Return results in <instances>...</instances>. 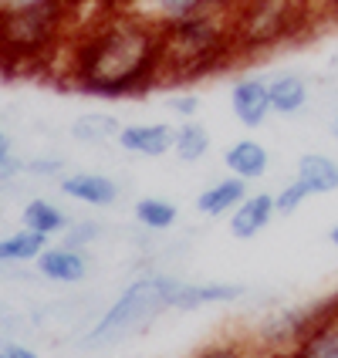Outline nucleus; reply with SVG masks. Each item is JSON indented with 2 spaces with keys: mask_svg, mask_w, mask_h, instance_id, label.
<instances>
[{
  "mask_svg": "<svg viewBox=\"0 0 338 358\" xmlns=\"http://www.w3.org/2000/svg\"><path fill=\"white\" fill-rule=\"evenodd\" d=\"M55 78L88 99H142L166 85L162 27L132 7L81 17Z\"/></svg>",
  "mask_w": 338,
  "mask_h": 358,
  "instance_id": "obj_1",
  "label": "nucleus"
},
{
  "mask_svg": "<svg viewBox=\"0 0 338 358\" xmlns=\"http://www.w3.org/2000/svg\"><path fill=\"white\" fill-rule=\"evenodd\" d=\"M78 14L64 0L0 10V75H58Z\"/></svg>",
  "mask_w": 338,
  "mask_h": 358,
  "instance_id": "obj_2",
  "label": "nucleus"
},
{
  "mask_svg": "<svg viewBox=\"0 0 338 358\" xmlns=\"http://www.w3.org/2000/svg\"><path fill=\"white\" fill-rule=\"evenodd\" d=\"M166 85H193L213 78L240 61L230 14H199L162 27Z\"/></svg>",
  "mask_w": 338,
  "mask_h": 358,
  "instance_id": "obj_3",
  "label": "nucleus"
},
{
  "mask_svg": "<svg viewBox=\"0 0 338 358\" xmlns=\"http://www.w3.org/2000/svg\"><path fill=\"white\" fill-rule=\"evenodd\" d=\"M183 287L179 274L169 271H146L136 280H129L119 291V298L112 301L99 321L81 335V348H112L119 341L142 335L149 324H156L162 315L176 311V294Z\"/></svg>",
  "mask_w": 338,
  "mask_h": 358,
  "instance_id": "obj_4",
  "label": "nucleus"
},
{
  "mask_svg": "<svg viewBox=\"0 0 338 358\" xmlns=\"http://www.w3.org/2000/svg\"><path fill=\"white\" fill-rule=\"evenodd\" d=\"M240 58H258L328 27L318 0H237L230 10Z\"/></svg>",
  "mask_w": 338,
  "mask_h": 358,
  "instance_id": "obj_5",
  "label": "nucleus"
},
{
  "mask_svg": "<svg viewBox=\"0 0 338 358\" xmlns=\"http://www.w3.org/2000/svg\"><path fill=\"white\" fill-rule=\"evenodd\" d=\"M230 112L240 129L258 132L271 122V92H267V71H244L230 81Z\"/></svg>",
  "mask_w": 338,
  "mask_h": 358,
  "instance_id": "obj_6",
  "label": "nucleus"
},
{
  "mask_svg": "<svg viewBox=\"0 0 338 358\" xmlns=\"http://www.w3.org/2000/svg\"><path fill=\"white\" fill-rule=\"evenodd\" d=\"M274 358H338V301L315 308L311 324L298 335L295 345H288Z\"/></svg>",
  "mask_w": 338,
  "mask_h": 358,
  "instance_id": "obj_7",
  "label": "nucleus"
},
{
  "mask_svg": "<svg viewBox=\"0 0 338 358\" xmlns=\"http://www.w3.org/2000/svg\"><path fill=\"white\" fill-rule=\"evenodd\" d=\"M129 7L156 27H169L199 14H230L237 0H129Z\"/></svg>",
  "mask_w": 338,
  "mask_h": 358,
  "instance_id": "obj_8",
  "label": "nucleus"
},
{
  "mask_svg": "<svg viewBox=\"0 0 338 358\" xmlns=\"http://www.w3.org/2000/svg\"><path fill=\"white\" fill-rule=\"evenodd\" d=\"M173 139H176L173 122H129L122 125L115 145L139 159H162V156H173Z\"/></svg>",
  "mask_w": 338,
  "mask_h": 358,
  "instance_id": "obj_9",
  "label": "nucleus"
},
{
  "mask_svg": "<svg viewBox=\"0 0 338 358\" xmlns=\"http://www.w3.org/2000/svg\"><path fill=\"white\" fill-rule=\"evenodd\" d=\"M61 193L68 199H75L88 210H112L119 203L122 189L119 182L105 173H95V169H75V173H64L61 176Z\"/></svg>",
  "mask_w": 338,
  "mask_h": 358,
  "instance_id": "obj_10",
  "label": "nucleus"
},
{
  "mask_svg": "<svg viewBox=\"0 0 338 358\" xmlns=\"http://www.w3.org/2000/svg\"><path fill=\"white\" fill-rule=\"evenodd\" d=\"M38 274L51 284H64V287H75L92 274V257L88 250L81 247H68V243H48L44 254L34 260Z\"/></svg>",
  "mask_w": 338,
  "mask_h": 358,
  "instance_id": "obj_11",
  "label": "nucleus"
},
{
  "mask_svg": "<svg viewBox=\"0 0 338 358\" xmlns=\"http://www.w3.org/2000/svg\"><path fill=\"white\" fill-rule=\"evenodd\" d=\"M267 92H271V112L278 119H301L311 105V81L295 68L267 71Z\"/></svg>",
  "mask_w": 338,
  "mask_h": 358,
  "instance_id": "obj_12",
  "label": "nucleus"
},
{
  "mask_svg": "<svg viewBox=\"0 0 338 358\" xmlns=\"http://www.w3.org/2000/svg\"><path fill=\"white\" fill-rule=\"evenodd\" d=\"M274 220H278L274 193H267V189H251V193L234 206V213L227 220V230H230L234 240H254V237H260Z\"/></svg>",
  "mask_w": 338,
  "mask_h": 358,
  "instance_id": "obj_13",
  "label": "nucleus"
},
{
  "mask_svg": "<svg viewBox=\"0 0 338 358\" xmlns=\"http://www.w3.org/2000/svg\"><path fill=\"white\" fill-rule=\"evenodd\" d=\"M247 294V284L237 280H186L176 294V311L179 315H193L203 308H217V304H234Z\"/></svg>",
  "mask_w": 338,
  "mask_h": 358,
  "instance_id": "obj_14",
  "label": "nucleus"
},
{
  "mask_svg": "<svg viewBox=\"0 0 338 358\" xmlns=\"http://www.w3.org/2000/svg\"><path fill=\"white\" fill-rule=\"evenodd\" d=\"M223 166L230 176L244 179V182H258L271 173V149L258 136H240L223 149Z\"/></svg>",
  "mask_w": 338,
  "mask_h": 358,
  "instance_id": "obj_15",
  "label": "nucleus"
},
{
  "mask_svg": "<svg viewBox=\"0 0 338 358\" xmlns=\"http://www.w3.org/2000/svg\"><path fill=\"white\" fill-rule=\"evenodd\" d=\"M251 193V182H244L237 176H220L217 182H210V186H203L197 193V210L203 213L206 220H220V217H230L234 213V206H237L240 199Z\"/></svg>",
  "mask_w": 338,
  "mask_h": 358,
  "instance_id": "obj_16",
  "label": "nucleus"
},
{
  "mask_svg": "<svg viewBox=\"0 0 338 358\" xmlns=\"http://www.w3.org/2000/svg\"><path fill=\"white\" fill-rule=\"evenodd\" d=\"M295 179L311 196L338 193V159L328 152H304L295 162Z\"/></svg>",
  "mask_w": 338,
  "mask_h": 358,
  "instance_id": "obj_17",
  "label": "nucleus"
},
{
  "mask_svg": "<svg viewBox=\"0 0 338 358\" xmlns=\"http://www.w3.org/2000/svg\"><path fill=\"white\" fill-rule=\"evenodd\" d=\"M122 132V119L112 112H81L78 119L68 125V136L78 145L88 149H101V145H115Z\"/></svg>",
  "mask_w": 338,
  "mask_h": 358,
  "instance_id": "obj_18",
  "label": "nucleus"
},
{
  "mask_svg": "<svg viewBox=\"0 0 338 358\" xmlns=\"http://www.w3.org/2000/svg\"><path fill=\"white\" fill-rule=\"evenodd\" d=\"M68 223H71V217L48 196H31L20 206V227H27V230H34V234H44L48 240L64 237Z\"/></svg>",
  "mask_w": 338,
  "mask_h": 358,
  "instance_id": "obj_19",
  "label": "nucleus"
},
{
  "mask_svg": "<svg viewBox=\"0 0 338 358\" xmlns=\"http://www.w3.org/2000/svg\"><path fill=\"white\" fill-rule=\"evenodd\" d=\"M213 149V132L203 125L199 119L190 122H176V139H173V156L183 166H197L210 156Z\"/></svg>",
  "mask_w": 338,
  "mask_h": 358,
  "instance_id": "obj_20",
  "label": "nucleus"
},
{
  "mask_svg": "<svg viewBox=\"0 0 338 358\" xmlns=\"http://www.w3.org/2000/svg\"><path fill=\"white\" fill-rule=\"evenodd\" d=\"M132 220L146 234H166L179 223V206L166 196H139L132 206Z\"/></svg>",
  "mask_w": 338,
  "mask_h": 358,
  "instance_id": "obj_21",
  "label": "nucleus"
},
{
  "mask_svg": "<svg viewBox=\"0 0 338 358\" xmlns=\"http://www.w3.org/2000/svg\"><path fill=\"white\" fill-rule=\"evenodd\" d=\"M48 243L51 240L44 234H34L27 227H20L14 234H3L0 237V264H31V260H38L44 254Z\"/></svg>",
  "mask_w": 338,
  "mask_h": 358,
  "instance_id": "obj_22",
  "label": "nucleus"
},
{
  "mask_svg": "<svg viewBox=\"0 0 338 358\" xmlns=\"http://www.w3.org/2000/svg\"><path fill=\"white\" fill-rule=\"evenodd\" d=\"M101 237H105V223H101V220H95V217H71V223H68V230H64L61 243L88 250V247H95Z\"/></svg>",
  "mask_w": 338,
  "mask_h": 358,
  "instance_id": "obj_23",
  "label": "nucleus"
},
{
  "mask_svg": "<svg viewBox=\"0 0 338 358\" xmlns=\"http://www.w3.org/2000/svg\"><path fill=\"white\" fill-rule=\"evenodd\" d=\"M166 108H169V115L176 122H190V119H199L203 99H199V92H193V88H176V92L166 95Z\"/></svg>",
  "mask_w": 338,
  "mask_h": 358,
  "instance_id": "obj_24",
  "label": "nucleus"
},
{
  "mask_svg": "<svg viewBox=\"0 0 338 358\" xmlns=\"http://www.w3.org/2000/svg\"><path fill=\"white\" fill-rule=\"evenodd\" d=\"M308 199H311V193H308V189H304L295 176L288 179L281 189H274V206H278V217H295V213H298Z\"/></svg>",
  "mask_w": 338,
  "mask_h": 358,
  "instance_id": "obj_25",
  "label": "nucleus"
},
{
  "mask_svg": "<svg viewBox=\"0 0 338 358\" xmlns=\"http://www.w3.org/2000/svg\"><path fill=\"white\" fill-rule=\"evenodd\" d=\"M68 173V162L58 156H34V159H24V176L31 179H58Z\"/></svg>",
  "mask_w": 338,
  "mask_h": 358,
  "instance_id": "obj_26",
  "label": "nucleus"
},
{
  "mask_svg": "<svg viewBox=\"0 0 338 358\" xmlns=\"http://www.w3.org/2000/svg\"><path fill=\"white\" fill-rule=\"evenodd\" d=\"M75 14L81 17H92V14H99V10H115V7H129V0H64Z\"/></svg>",
  "mask_w": 338,
  "mask_h": 358,
  "instance_id": "obj_27",
  "label": "nucleus"
},
{
  "mask_svg": "<svg viewBox=\"0 0 338 358\" xmlns=\"http://www.w3.org/2000/svg\"><path fill=\"white\" fill-rule=\"evenodd\" d=\"M193 358H251V352L237 345V341H223V345H210V348H203L199 355Z\"/></svg>",
  "mask_w": 338,
  "mask_h": 358,
  "instance_id": "obj_28",
  "label": "nucleus"
},
{
  "mask_svg": "<svg viewBox=\"0 0 338 358\" xmlns=\"http://www.w3.org/2000/svg\"><path fill=\"white\" fill-rule=\"evenodd\" d=\"M0 358H41L31 345H20V341H3L0 345Z\"/></svg>",
  "mask_w": 338,
  "mask_h": 358,
  "instance_id": "obj_29",
  "label": "nucleus"
},
{
  "mask_svg": "<svg viewBox=\"0 0 338 358\" xmlns=\"http://www.w3.org/2000/svg\"><path fill=\"white\" fill-rule=\"evenodd\" d=\"M10 156H14V139H10V132L0 125V166L10 159Z\"/></svg>",
  "mask_w": 338,
  "mask_h": 358,
  "instance_id": "obj_30",
  "label": "nucleus"
},
{
  "mask_svg": "<svg viewBox=\"0 0 338 358\" xmlns=\"http://www.w3.org/2000/svg\"><path fill=\"white\" fill-rule=\"evenodd\" d=\"M321 14H325V20H328V27L332 24H338V0H318Z\"/></svg>",
  "mask_w": 338,
  "mask_h": 358,
  "instance_id": "obj_31",
  "label": "nucleus"
},
{
  "mask_svg": "<svg viewBox=\"0 0 338 358\" xmlns=\"http://www.w3.org/2000/svg\"><path fill=\"white\" fill-rule=\"evenodd\" d=\"M31 3H41V0H0V10H14V7H31Z\"/></svg>",
  "mask_w": 338,
  "mask_h": 358,
  "instance_id": "obj_32",
  "label": "nucleus"
},
{
  "mask_svg": "<svg viewBox=\"0 0 338 358\" xmlns=\"http://www.w3.org/2000/svg\"><path fill=\"white\" fill-rule=\"evenodd\" d=\"M328 132H332V139L338 142V108H335V115H332V122H328Z\"/></svg>",
  "mask_w": 338,
  "mask_h": 358,
  "instance_id": "obj_33",
  "label": "nucleus"
},
{
  "mask_svg": "<svg viewBox=\"0 0 338 358\" xmlns=\"http://www.w3.org/2000/svg\"><path fill=\"white\" fill-rule=\"evenodd\" d=\"M328 243L335 247V254H338V223H335V227H332V230H328Z\"/></svg>",
  "mask_w": 338,
  "mask_h": 358,
  "instance_id": "obj_34",
  "label": "nucleus"
}]
</instances>
